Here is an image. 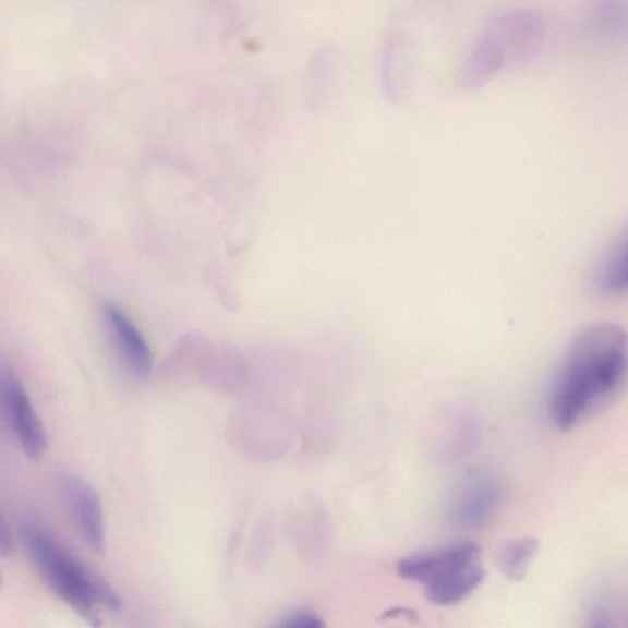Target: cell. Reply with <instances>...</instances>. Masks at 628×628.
Returning a JSON list of instances; mask_svg holds the SVG:
<instances>
[{
    "mask_svg": "<svg viewBox=\"0 0 628 628\" xmlns=\"http://www.w3.org/2000/svg\"><path fill=\"white\" fill-rule=\"evenodd\" d=\"M104 313L126 365L136 376H149L154 366L153 353L140 328L114 304L107 303Z\"/></svg>",
    "mask_w": 628,
    "mask_h": 628,
    "instance_id": "obj_8",
    "label": "cell"
},
{
    "mask_svg": "<svg viewBox=\"0 0 628 628\" xmlns=\"http://www.w3.org/2000/svg\"><path fill=\"white\" fill-rule=\"evenodd\" d=\"M2 395L17 444L28 458H41L47 448L45 428L22 382L12 371H2Z\"/></svg>",
    "mask_w": 628,
    "mask_h": 628,
    "instance_id": "obj_7",
    "label": "cell"
},
{
    "mask_svg": "<svg viewBox=\"0 0 628 628\" xmlns=\"http://www.w3.org/2000/svg\"><path fill=\"white\" fill-rule=\"evenodd\" d=\"M628 383V333L618 324H592L573 338L547 396L553 424L569 431L614 404Z\"/></svg>",
    "mask_w": 628,
    "mask_h": 628,
    "instance_id": "obj_1",
    "label": "cell"
},
{
    "mask_svg": "<svg viewBox=\"0 0 628 628\" xmlns=\"http://www.w3.org/2000/svg\"><path fill=\"white\" fill-rule=\"evenodd\" d=\"M398 573L424 589L430 602L451 606L464 602L484 582L483 550L459 542L401 558Z\"/></svg>",
    "mask_w": 628,
    "mask_h": 628,
    "instance_id": "obj_3",
    "label": "cell"
},
{
    "mask_svg": "<svg viewBox=\"0 0 628 628\" xmlns=\"http://www.w3.org/2000/svg\"><path fill=\"white\" fill-rule=\"evenodd\" d=\"M479 421L473 411L459 402H445L427 418L421 432L425 455L437 463H455L478 446Z\"/></svg>",
    "mask_w": 628,
    "mask_h": 628,
    "instance_id": "obj_4",
    "label": "cell"
},
{
    "mask_svg": "<svg viewBox=\"0 0 628 628\" xmlns=\"http://www.w3.org/2000/svg\"><path fill=\"white\" fill-rule=\"evenodd\" d=\"M588 628H611V626H608L607 615L603 608H596L592 614Z\"/></svg>",
    "mask_w": 628,
    "mask_h": 628,
    "instance_id": "obj_12",
    "label": "cell"
},
{
    "mask_svg": "<svg viewBox=\"0 0 628 628\" xmlns=\"http://www.w3.org/2000/svg\"><path fill=\"white\" fill-rule=\"evenodd\" d=\"M59 493L85 543L95 552L106 544L105 515L100 496L81 476L63 473L58 476Z\"/></svg>",
    "mask_w": 628,
    "mask_h": 628,
    "instance_id": "obj_6",
    "label": "cell"
},
{
    "mask_svg": "<svg viewBox=\"0 0 628 628\" xmlns=\"http://www.w3.org/2000/svg\"><path fill=\"white\" fill-rule=\"evenodd\" d=\"M273 628H327V626L317 614L299 611L283 616Z\"/></svg>",
    "mask_w": 628,
    "mask_h": 628,
    "instance_id": "obj_11",
    "label": "cell"
},
{
    "mask_svg": "<svg viewBox=\"0 0 628 628\" xmlns=\"http://www.w3.org/2000/svg\"><path fill=\"white\" fill-rule=\"evenodd\" d=\"M539 540L533 536L520 538L507 543L498 556L500 571L509 581H523L530 564L539 553Z\"/></svg>",
    "mask_w": 628,
    "mask_h": 628,
    "instance_id": "obj_10",
    "label": "cell"
},
{
    "mask_svg": "<svg viewBox=\"0 0 628 628\" xmlns=\"http://www.w3.org/2000/svg\"><path fill=\"white\" fill-rule=\"evenodd\" d=\"M593 282L602 297H620L628 292V228L599 261Z\"/></svg>",
    "mask_w": 628,
    "mask_h": 628,
    "instance_id": "obj_9",
    "label": "cell"
},
{
    "mask_svg": "<svg viewBox=\"0 0 628 628\" xmlns=\"http://www.w3.org/2000/svg\"><path fill=\"white\" fill-rule=\"evenodd\" d=\"M504 495V484L495 474L483 469L469 470L450 497V524L463 530L483 527L503 503Z\"/></svg>",
    "mask_w": 628,
    "mask_h": 628,
    "instance_id": "obj_5",
    "label": "cell"
},
{
    "mask_svg": "<svg viewBox=\"0 0 628 628\" xmlns=\"http://www.w3.org/2000/svg\"><path fill=\"white\" fill-rule=\"evenodd\" d=\"M24 544L29 561L49 591L92 625L100 621L98 613L102 608L118 611L121 607V599L104 579L47 530L27 526Z\"/></svg>",
    "mask_w": 628,
    "mask_h": 628,
    "instance_id": "obj_2",
    "label": "cell"
}]
</instances>
